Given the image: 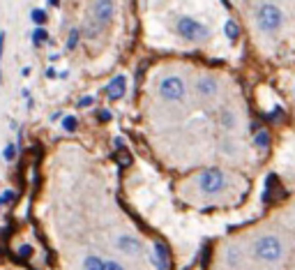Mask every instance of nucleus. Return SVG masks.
I'll return each mask as SVG.
<instances>
[{
	"label": "nucleus",
	"mask_w": 295,
	"mask_h": 270,
	"mask_svg": "<svg viewBox=\"0 0 295 270\" xmlns=\"http://www.w3.org/2000/svg\"><path fill=\"white\" fill-rule=\"evenodd\" d=\"M254 254H256L258 261H265V263H277V261L284 256V242H281L279 236H261L256 242H254Z\"/></svg>",
	"instance_id": "f257e3e1"
},
{
	"label": "nucleus",
	"mask_w": 295,
	"mask_h": 270,
	"mask_svg": "<svg viewBox=\"0 0 295 270\" xmlns=\"http://www.w3.org/2000/svg\"><path fill=\"white\" fill-rule=\"evenodd\" d=\"M196 93L201 95L203 99H212L219 93V84H217V79H212V76H201V79L196 81Z\"/></svg>",
	"instance_id": "0eeeda50"
},
{
	"label": "nucleus",
	"mask_w": 295,
	"mask_h": 270,
	"mask_svg": "<svg viewBox=\"0 0 295 270\" xmlns=\"http://www.w3.org/2000/svg\"><path fill=\"white\" fill-rule=\"evenodd\" d=\"M14 199H16V192H14V190H5L3 194H0V208H5L7 203H12Z\"/></svg>",
	"instance_id": "2eb2a0df"
},
{
	"label": "nucleus",
	"mask_w": 295,
	"mask_h": 270,
	"mask_svg": "<svg viewBox=\"0 0 295 270\" xmlns=\"http://www.w3.org/2000/svg\"><path fill=\"white\" fill-rule=\"evenodd\" d=\"M90 104H95V97H92V95H86V97H81L78 107H90Z\"/></svg>",
	"instance_id": "b1692460"
},
{
	"label": "nucleus",
	"mask_w": 295,
	"mask_h": 270,
	"mask_svg": "<svg viewBox=\"0 0 295 270\" xmlns=\"http://www.w3.org/2000/svg\"><path fill=\"white\" fill-rule=\"evenodd\" d=\"M99 120L101 122H109L111 120V111H99Z\"/></svg>",
	"instance_id": "a878e982"
},
{
	"label": "nucleus",
	"mask_w": 295,
	"mask_h": 270,
	"mask_svg": "<svg viewBox=\"0 0 295 270\" xmlns=\"http://www.w3.org/2000/svg\"><path fill=\"white\" fill-rule=\"evenodd\" d=\"M92 16H95L99 24H109V21L113 19V0H95Z\"/></svg>",
	"instance_id": "423d86ee"
},
{
	"label": "nucleus",
	"mask_w": 295,
	"mask_h": 270,
	"mask_svg": "<svg viewBox=\"0 0 295 270\" xmlns=\"http://www.w3.org/2000/svg\"><path fill=\"white\" fill-rule=\"evenodd\" d=\"M178 35L184 37L187 42H203V39L210 37V30L207 26H203L201 21L192 19V16H182L178 21Z\"/></svg>",
	"instance_id": "7ed1b4c3"
},
{
	"label": "nucleus",
	"mask_w": 295,
	"mask_h": 270,
	"mask_svg": "<svg viewBox=\"0 0 295 270\" xmlns=\"http://www.w3.org/2000/svg\"><path fill=\"white\" fill-rule=\"evenodd\" d=\"M32 21H35V24H46V14H44V10H32Z\"/></svg>",
	"instance_id": "aec40b11"
},
{
	"label": "nucleus",
	"mask_w": 295,
	"mask_h": 270,
	"mask_svg": "<svg viewBox=\"0 0 295 270\" xmlns=\"http://www.w3.org/2000/svg\"><path fill=\"white\" fill-rule=\"evenodd\" d=\"M30 254H32V247L30 245H23L21 250H18V256H21V259H28Z\"/></svg>",
	"instance_id": "5701e85b"
},
{
	"label": "nucleus",
	"mask_w": 295,
	"mask_h": 270,
	"mask_svg": "<svg viewBox=\"0 0 295 270\" xmlns=\"http://www.w3.org/2000/svg\"><path fill=\"white\" fill-rule=\"evenodd\" d=\"M150 259H152V263H155L157 270H168V261H171L168 247H166L164 242H155V252L150 254Z\"/></svg>",
	"instance_id": "1a4fd4ad"
},
{
	"label": "nucleus",
	"mask_w": 295,
	"mask_h": 270,
	"mask_svg": "<svg viewBox=\"0 0 295 270\" xmlns=\"http://www.w3.org/2000/svg\"><path fill=\"white\" fill-rule=\"evenodd\" d=\"M118 162H120V167H127V164H132V155H129V153H120Z\"/></svg>",
	"instance_id": "4be33fe9"
},
{
	"label": "nucleus",
	"mask_w": 295,
	"mask_h": 270,
	"mask_svg": "<svg viewBox=\"0 0 295 270\" xmlns=\"http://www.w3.org/2000/svg\"><path fill=\"white\" fill-rule=\"evenodd\" d=\"M221 125L226 127V130H235V125H238V118H235L233 111H221Z\"/></svg>",
	"instance_id": "ddd939ff"
},
{
	"label": "nucleus",
	"mask_w": 295,
	"mask_h": 270,
	"mask_svg": "<svg viewBox=\"0 0 295 270\" xmlns=\"http://www.w3.org/2000/svg\"><path fill=\"white\" fill-rule=\"evenodd\" d=\"M224 33H226V37H228L230 42H235V39L240 37V26L235 24V21H226V26H224Z\"/></svg>",
	"instance_id": "4468645a"
},
{
	"label": "nucleus",
	"mask_w": 295,
	"mask_h": 270,
	"mask_svg": "<svg viewBox=\"0 0 295 270\" xmlns=\"http://www.w3.org/2000/svg\"><path fill=\"white\" fill-rule=\"evenodd\" d=\"M159 95L166 102H182L184 99V81L180 76L171 74L159 84Z\"/></svg>",
	"instance_id": "39448f33"
},
{
	"label": "nucleus",
	"mask_w": 295,
	"mask_h": 270,
	"mask_svg": "<svg viewBox=\"0 0 295 270\" xmlns=\"http://www.w3.org/2000/svg\"><path fill=\"white\" fill-rule=\"evenodd\" d=\"M256 24L263 33H277L284 26V12L277 5H272V3H265L256 12Z\"/></svg>",
	"instance_id": "f03ea898"
},
{
	"label": "nucleus",
	"mask_w": 295,
	"mask_h": 270,
	"mask_svg": "<svg viewBox=\"0 0 295 270\" xmlns=\"http://www.w3.org/2000/svg\"><path fill=\"white\" fill-rule=\"evenodd\" d=\"M78 37H81V33H78L76 28L69 33V39H67V49H76V44H78Z\"/></svg>",
	"instance_id": "6ab92c4d"
},
{
	"label": "nucleus",
	"mask_w": 295,
	"mask_h": 270,
	"mask_svg": "<svg viewBox=\"0 0 295 270\" xmlns=\"http://www.w3.org/2000/svg\"><path fill=\"white\" fill-rule=\"evenodd\" d=\"M46 39H49V35H46L44 28H37L35 33H32V42L35 44H41V42H46Z\"/></svg>",
	"instance_id": "a211bd4d"
},
{
	"label": "nucleus",
	"mask_w": 295,
	"mask_h": 270,
	"mask_svg": "<svg viewBox=\"0 0 295 270\" xmlns=\"http://www.w3.org/2000/svg\"><path fill=\"white\" fill-rule=\"evenodd\" d=\"M254 146H256L258 150L270 148V134H267V130H258L256 134H254Z\"/></svg>",
	"instance_id": "9b49d317"
},
{
	"label": "nucleus",
	"mask_w": 295,
	"mask_h": 270,
	"mask_svg": "<svg viewBox=\"0 0 295 270\" xmlns=\"http://www.w3.org/2000/svg\"><path fill=\"white\" fill-rule=\"evenodd\" d=\"M124 90H127V79L120 74V76H115V79L109 84V90H106V95H109L111 102H115V99H120V97L124 95Z\"/></svg>",
	"instance_id": "9d476101"
},
{
	"label": "nucleus",
	"mask_w": 295,
	"mask_h": 270,
	"mask_svg": "<svg viewBox=\"0 0 295 270\" xmlns=\"http://www.w3.org/2000/svg\"><path fill=\"white\" fill-rule=\"evenodd\" d=\"M3 49H5V33L0 30V63H3ZM0 81H3V74H0Z\"/></svg>",
	"instance_id": "393cba45"
},
{
	"label": "nucleus",
	"mask_w": 295,
	"mask_h": 270,
	"mask_svg": "<svg viewBox=\"0 0 295 270\" xmlns=\"http://www.w3.org/2000/svg\"><path fill=\"white\" fill-rule=\"evenodd\" d=\"M3 157H5V162H12V159L16 157V146H14V143H7V146H5Z\"/></svg>",
	"instance_id": "f3484780"
},
{
	"label": "nucleus",
	"mask_w": 295,
	"mask_h": 270,
	"mask_svg": "<svg viewBox=\"0 0 295 270\" xmlns=\"http://www.w3.org/2000/svg\"><path fill=\"white\" fill-rule=\"evenodd\" d=\"M51 5H60V0H49Z\"/></svg>",
	"instance_id": "cd10ccee"
},
{
	"label": "nucleus",
	"mask_w": 295,
	"mask_h": 270,
	"mask_svg": "<svg viewBox=\"0 0 295 270\" xmlns=\"http://www.w3.org/2000/svg\"><path fill=\"white\" fill-rule=\"evenodd\" d=\"M78 127V120L74 116H65V120H62V130L65 132H74Z\"/></svg>",
	"instance_id": "dca6fc26"
},
{
	"label": "nucleus",
	"mask_w": 295,
	"mask_h": 270,
	"mask_svg": "<svg viewBox=\"0 0 295 270\" xmlns=\"http://www.w3.org/2000/svg\"><path fill=\"white\" fill-rule=\"evenodd\" d=\"M83 270H104V259H99V256H95V254L86 256V261H83Z\"/></svg>",
	"instance_id": "f8f14e48"
},
{
	"label": "nucleus",
	"mask_w": 295,
	"mask_h": 270,
	"mask_svg": "<svg viewBox=\"0 0 295 270\" xmlns=\"http://www.w3.org/2000/svg\"><path fill=\"white\" fill-rule=\"evenodd\" d=\"M104 270H124V268H122V263H118V261L109 259V261H104Z\"/></svg>",
	"instance_id": "412c9836"
},
{
	"label": "nucleus",
	"mask_w": 295,
	"mask_h": 270,
	"mask_svg": "<svg viewBox=\"0 0 295 270\" xmlns=\"http://www.w3.org/2000/svg\"><path fill=\"white\" fill-rule=\"evenodd\" d=\"M198 187L203 194H219L226 187V173L221 169H205L198 173Z\"/></svg>",
	"instance_id": "20e7f679"
},
{
	"label": "nucleus",
	"mask_w": 295,
	"mask_h": 270,
	"mask_svg": "<svg viewBox=\"0 0 295 270\" xmlns=\"http://www.w3.org/2000/svg\"><path fill=\"white\" fill-rule=\"evenodd\" d=\"M118 250L122 252V254H129V256H136L143 252V245L138 238L134 236H120L118 238Z\"/></svg>",
	"instance_id": "6e6552de"
},
{
	"label": "nucleus",
	"mask_w": 295,
	"mask_h": 270,
	"mask_svg": "<svg viewBox=\"0 0 295 270\" xmlns=\"http://www.w3.org/2000/svg\"><path fill=\"white\" fill-rule=\"evenodd\" d=\"M115 148H124V139H122V136H118V139H115Z\"/></svg>",
	"instance_id": "bb28decb"
}]
</instances>
